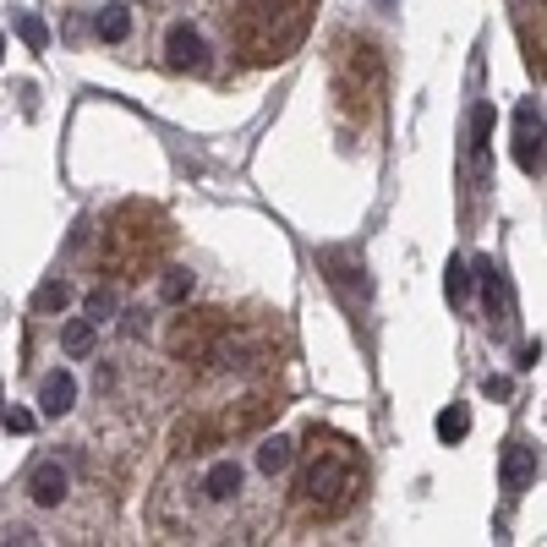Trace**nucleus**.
Returning a JSON list of instances; mask_svg holds the SVG:
<instances>
[{
    "mask_svg": "<svg viewBox=\"0 0 547 547\" xmlns=\"http://www.w3.org/2000/svg\"><path fill=\"white\" fill-rule=\"evenodd\" d=\"M444 290H449V301H465L471 296V269H465L460 258H449V274H444Z\"/></svg>",
    "mask_w": 547,
    "mask_h": 547,
    "instance_id": "17",
    "label": "nucleus"
},
{
    "mask_svg": "<svg viewBox=\"0 0 547 547\" xmlns=\"http://www.w3.org/2000/svg\"><path fill=\"white\" fill-rule=\"evenodd\" d=\"M515 165L526 176H542V104L526 99L515 110Z\"/></svg>",
    "mask_w": 547,
    "mask_h": 547,
    "instance_id": "1",
    "label": "nucleus"
},
{
    "mask_svg": "<svg viewBox=\"0 0 547 547\" xmlns=\"http://www.w3.org/2000/svg\"><path fill=\"white\" fill-rule=\"evenodd\" d=\"M11 28L22 33V44H28V50H44V44H50V28H44V17H33V11H11Z\"/></svg>",
    "mask_w": 547,
    "mask_h": 547,
    "instance_id": "12",
    "label": "nucleus"
},
{
    "mask_svg": "<svg viewBox=\"0 0 547 547\" xmlns=\"http://www.w3.org/2000/svg\"><path fill=\"white\" fill-rule=\"evenodd\" d=\"M66 487H72V476H66V465H55V460H39L28 471V498L39 509H55V504H66Z\"/></svg>",
    "mask_w": 547,
    "mask_h": 547,
    "instance_id": "3",
    "label": "nucleus"
},
{
    "mask_svg": "<svg viewBox=\"0 0 547 547\" xmlns=\"http://www.w3.org/2000/svg\"><path fill=\"white\" fill-rule=\"evenodd\" d=\"M465 433H471V411H465V405H449V411L438 416V438H444V444H460Z\"/></svg>",
    "mask_w": 547,
    "mask_h": 547,
    "instance_id": "14",
    "label": "nucleus"
},
{
    "mask_svg": "<svg viewBox=\"0 0 547 547\" xmlns=\"http://www.w3.org/2000/svg\"><path fill=\"white\" fill-rule=\"evenodd\" d=\"M93 345H99V323H93V318H72V323L61 329V351L72 356V362L93 356Z\"/></svg>",
    "mask_w": 547,
    "mask_h": 547,
    "instance_id": "9",
    "label": "nucleus"
},
{
    "mask_svg": "<svg viewBox=\"0 0 547 547\" xmlns=\"http://www.w3.org/2000/svg\"><path fill=\"white\" fill-rule=\"evenodd\" d=\"M66 301H72V285H66V279H44V285L33 290V312H61Z\"/></svg>",
    "mask_w": 547,
    "mask_h": 547,
    "instance_id": "13",
    "label": "nucleus"
},
{
    "mask_svg": "<svg viewBox=\"0 0 547 547\" xmlns=\"http://www.w3.org/2000/svg\"><path fill=\"white\" fill-rule=\"evenodd\" d=\"M537 362H542V340L520 345V362H515V367H520V372H531V367H537Z\"/></svg>",
    "mask_w": 547,
    "mask_h": 547,
    "instance_id": "21",
    "label": "nucleus"
},
{
    "mask_svg": "<svg viewBox=\"0 0 547 547\" xmlns=\"http://www.w3.org/2000/svg\"><path fill=\"white\" fill-rule=\"evenodd\" d=\"M203 55H208V44H203V33H197L192 22H176V28L165 33V61L176 66V72H197Z\"/></svg>",
    "mask_w": 547,
    "mask_h": 547,
    "instance_id": "4",
    "label": "nucleus"
},
{
    "mask_svg": "<svg viewBox=\"0 0 547 547\" xmlns=\"http://www.w3.org/2000/svg\"><path fill=\"white\" fill-rule=\"evenodd\" d=\"M476 279H482V296H487V318L498 323V334L515 323V307H509V285H504V274L493 269V258H482L476 263Z\"/></svg>",
    "mask_w": 547,
    "mask_h": 547,
    "instance_id": "5",
    "label": "nucleus"
},
{
    "mask_svg": "<svg viewBox=\"0 0 547 547\" xmlns=\"http://www.w3.org/2000/svg\"><path fill=\"white\" fill-rule=\"evenodd\" d=\"M487 137H493V104H476L471 110V154H487Z\"/></svg>",
    "mask_w": 547,
    "mask_h": 547,
    "instance_id": "15",
    "label": "nucleus"
},
{
    "mask_svg": "<svg viewBox=\"0 0 547 547\" xmlns=\"http://www.w3.org/2000/svg\"><path fill=\"white\" fill-rule=\"evenodd\" d=\"M203 493L214 498V504H230V498L241 493V465L236 460H214L208 476H203Z\"/></svg>",
    "mask_w": 547,
    "mask_h": 547,
    "instance_id": "8",
    "label": "nucleus"
},
{
    "mask_svg": "<svg viewBox=\"0 0 547 547\" xmlns=\"http://www.w3.org/2000/svg\"><path fill=\"white\" fill-rule=\"evenodd\" d=\"M121 334H126V340H137V334H148V312H121Z\"/></svg>",
    "mask_w": 547,
    "mask_h": 547,
    "instance_id": "20",
    "label": "nucleus"
},
{
    "mask_svg": "<svg viewBox=\"0 0 547 547\" xmlns=\"http://www.w3.org/2000/svg\"><path fill=\"white\" fill-rule=\"evenodd\" d=\"M93 33H99L104 44H126V33H132V11H126V6H99Z\"/></svg>",
    "mask_w": 547,
    "mask_h": 547,
    "instance_id": "11",
    "label": "nucleus"
},
{
    "mask_svg": "<svg viewBox=\"0 0 547 547\" xmlns=\"http://www.w3.org/2000/svg\"><path fill=\"white\" fill-rule=\"evenodd\" d=\"M0 55H6V39H0Z\"/></svg>",
    "mask_w": 547,
    "mask_h": 547,
    "instance_id": "23",
    "label": "nucleus"
},
{
    "mask_svg": "<svg viewBox=\"0 0 547 547\" xmlns=\"http://www.w3.org/2000/svg\"><path fill=\"white\" fill-rule=\"evenodd\" d=\"M72 405H77V378H72V372H66V367H55L50 378L39 383V411H44V416H50V422H55V416H66V411H72Z\"/></svg>",
    "mask_w": 547,
    "mask_h": 547,
    "instance_id": "6",
    "label": "nucleus"
},
{
    "mask_svg": "<svg viewBox=\"0 0 547 547\" xmlns=\"http://www.w3.org/2000/svg\"><path fill=\"white\" fill-rule=\"evenodd\" d=\"M498 482H504V493L509 498H520L531 482H537V449L531 444H504V460H498Z\"/></svg>",
    "mask_w": 547,
    "mask_h": 547,
    "instance_id": "2",
    "label": "nucleus"
},
{
    "mask_svg": "<svg viewBox=\"0 0 547 547\" xmlns=\"http://www.w3.org/2000/svg\"><path fill=\"white\" fill-rule=\"evenodd\" d=\"M345 482H351V465H345V460H318L307 476H301V493L318 504V498H334Z\"/></svg>",
    "mask_w": 547,
    "mask_h": 547,
    "instance_id": "7",
    "label": "nucleus"
},
{
    "mask_svg": "<svg viewBox=\"0 0 547 547\" xmlns=\"http://www.w3.org/2000/svg\"><path fill=\"white\" fill-rule=\"evenodd\" d=\"M192 290H197V274H186V269H170V274H165V285H159V296H165V301H186V296H192Z\"/></svg>",
    "mask_w": 547,
    "mask_h": 547,
    "instance_id": "16",
    "label": "nucleus"
},
{
    "mask_svg": "<svg viewBox=\"0 0 547 547\" xmlns=\"http://www.w3.org/2000/svg\"><path fill=\"white\" fill-rule=\"evenodd\" d=\"M83 307H88L93 323H110V318H115V290H88Z\"/></svg>",
    "mask_w": 547,
    "mask_h": 547,
    "instance_id": "18",
    "label": "nucleus"
},
{
    "mask_svg": "<svg viewBox=\"0 0 547 547\" xmlns=\"http://www.w3.org/2000/svg\"><path fill=\"white\" fill-rule=\"evenodd\" d=\"M290 460H296V444H290L285 433H274V438H263V444H258V471H263V476L290 471Z\"/></svg>",
    "mask_w": 547,
    "mask_h": 547,
    "instance_id": "10",
    "label": "nucleus"
},
{
    "mask_svg": "<svg viewBox=\"0 0 547 547\" xmlns=\"http://www.w3.org/2000/svg\"><path fill=\"white\" fill-rule=\"evenodd\" d=\"M0 422H6V433H17V438H22V433H33V416H28V411H17V405H11V411L0 416Z\"/></svg>",
    "mask_w": 547,
    "mask_h": 547,
    "instance_id": "19",
    "label": "nucleus"
},
{
    "mask_svg": "<svg viewBox=\"0 0 547 547\" xmlns=\"http://www.w3.org/2000/svg\"><path fill=\"white\" fill-rule=\"evenodd\" d=\"M482 394H493V400H504V394H509V378H482Z\"/></svg>",
    "mask_w": 547,
    "mask_h": 547,
    "instance_id": "22",
    "label": "nucleus"
}]
</instances>
